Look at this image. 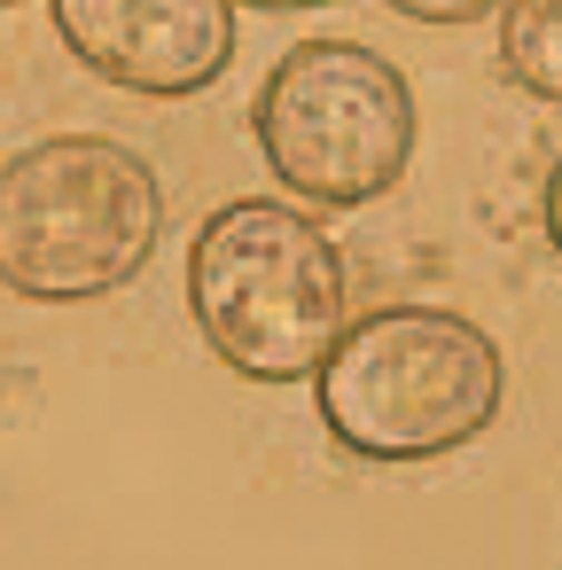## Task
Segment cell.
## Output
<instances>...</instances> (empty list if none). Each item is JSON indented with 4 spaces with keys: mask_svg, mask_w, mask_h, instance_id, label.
Wrapping results in <instances>:
<instances>
[{
    "mask_svg": "<svg viewBox=\"0 0 562 570\" xmlns=\"http://www.w3.org/2000/svg\"><path fill=\"white\" fill-rule=\"evenodd\" d=\"M196 336L250 383H305L344 328V258L297 204H219L188 243Z\"/></svg>",
    "mask_w": 562,
    "mask_h": 570,
    "instance_id": "cell-3",
    "label": "cell"
},
{
    "mask_svg": "<svg viewBox=\"0 0 562 570\" xmlns=\"http://www.w3.org/2000/svg\"><path fill=\"white\" fill-rule=\"evenodd\" d=\"M383 9H398V17H414V24H484V17H500L507 0H383Z\"/></svg>",
    "mask_w": 562,
    "mask_h": 570,
    "instance_id": "cell-7",
    "label": "cell"
},
{
    "mask_svg": "<svg viewBox=\"0 0 562 570\" xmlns=\"http://www.w3.org/2000/svg\"><path fill=\"white\" fill-rule=\"evenodd\" d=\"M165 227L157 173L110 134H48L0 157V282L32 305L126 289Z\"/></svg>",
    "mask_w": 562,
    "mask_h": 570,
    "instance_id": "cell-2",
    "label": "cell"
},
{
    "mask_svg": "<svg viewBox=\"0 0 562 570\" xmlns=\"http://www.w3.org/2000/svg\"><path fill=\"white\" fill-rule=\"evenodd\" d=\"M250 134L289 196L352 212L398 188L414 157V87L391 56L359 40H297L266 71Z\"/></svg>",
    "mask_w": 562,
    "mask_h": 570,
    "instance_id": "cell-4",
    "label": "cell"
},
{
    "mask_svg": "<svg viewBox=\"0 0 562 570\" xmlns=\"http://www.w3.org/2000/svg\"><path fill=\"white\" fill-rule=\"evenodd\" d=\"M0 9H24V0H0Z\"/></svg>",
    "mask_w": 562,
    "mask_h": 570,
    "instance_id": "cell-10",
    "label": "cell"
},
{
    "mask_svg": "<svg viewBox=\"0 0 562 570\" xmlns=\"http://www.w3.org/2000/svg\"><path fill=\"white\" fill-rule=\"evenodd\" d=\"M63 48L149 102H188L235 63V0H48Z\"/></svg>",
    "mask_w": 562,
    "mask_h": 570,
    "instance_id": "cell-5",
    "label": "cell"
},
{
    "mask_svg": "<svg viewBox=\"0 0 562 570\" xmlns=\"http://www.w3.org/2000/svg\"><path fill=\"white\" fill-rule=\"evenodd\" d=\"M321 422L344 453L406 469L461 453L484 438L507 406V360L500 344L445 305H383L336 328V344L313 367Z\"/></svg>",
    "mask_w": 562,
    "mask_h": 570,
    "instance_id": "cell-1",
    "label": "cell"
},
{
    "mask_svg": "<svg viewBox=\"0 0 562 570\" xmlns=\"http://www.w3.org/2000/svg\"><path fill=\"white\" fill-rule=\"evenodd\" d=\"M243 9H328V0H243Z\"/></svg>",
    "mask_w": 562,
    "mask_h": 570,
    "instance_id": "cell-9",
    "label": "cell"
},
{
    "mask_svg": "<svg viewBox=\"0 0 562 570\" xmlns=\"http://www.w3.org/2000/svg\"><path fill=\"white\" fill-rule=\"evenodd\" d=\"M539 219H546V243H554V258H562V157H554V173H546V204H539Z\"/></svg>",
    "mask_w": 562,
    "mask_h": 570,
    "instance_id": "cell-8",
    "label": "cell"
},
{
    "mask_svg": "<svg viewBox=\"0 0 562 570\" xmlns=\"http://www.w3.org/2000/svg\"><path fill=\"white\" fill-rule=\"evenodd\" d=\"M500 63L523 95L562 110V0H507L500 9Z\"/></svg>",
    "mask_w": 562,
    "mask_h": 570,
    "instance_id": "cell-6",
    "label": "cell"
}]
</instances>
